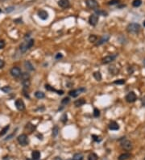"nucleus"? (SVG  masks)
Segmentation results:
<instances>
[{
    "label": "nucleus",
    "mask_w": 145,
    "mask_h": 160,
    "mask_svg": "<svg viewBox=\"0 0 145 160\" xmlns=\"http://www.w3.org/2000/svg\"><path fill=\"white\" fill-rule=\"evenodd\" d=\"M127 30L129 33L132 34H137L140 30V25L137 23H131L129 24L127 28Z\"/></svg>",
    "instance_id": "obj_1"
},
{
    "label": "nucleus",
    "mask_w": 145,
    "mask_h": 160,
    "mask_svg": "<svg viewBox=\"0 0 145 160\" xmlns=\"http://www.w3.org/2000/svg\"><path fill=\"white\" fill-rule=\"evenodd\" d=\"M17 140H18L19 143H20V144L23 146H27V143H28L27 136L26 134H20V136L17 137Z\"/></svg>",
    "instance_id": "obj_2"
},
{
    "label": "nucleus",
    "mask_w": 145,
    "mask_h": 160,
    "mask_svg": "<svg viewBox=\"0 0 145 160\" xmlns=\"http://www.w3.org/2000/svg\"><path fill=\"white\" fill-rule=\"evenodd\" d=\"M11 74L12 75L14 78H19V77H20L22 74L21 69L17 66L13 67V68L11 70Z\"/></svg>",
    "instance_id": "obj_3"
},
{
    "label": "nucleus",
    "mask_w": 145,
    "mask_h": 160,
    "mask_svg": "<svg viewBox=\"0 0 145 160\" xmlns=\"http://www.w3.org/2000/svg\"><path fill=\"white\" fill-rule=\"evenodd\" d=\"M121 146L125 150H131L132 149V143L130 142L129 140L123 139L121 142Z\"/></svg>",
    "instance_id": "obj_4"
},
{
    "label": "nucleus",
    "mask_w": 145,
    "mask_h": 160,
    "mask_svg": "<svg viewBox=\"0 0 145 160\" xmlns=\"http://www.w3.org/2000/svg\"><path fill=\"white\" fill-rule=\"evenodd\" d=\"M84 91H86V89L83 87H82V88H79V89L72 90V91H70L69 92V94L70 96H72L73 98H76V97H78L82 92H84Z\"/></svg>",
    "instance_id": "obj_5"
},
{
    "label": "nucleus",
    "mask_w": 145,
    "mask_h": 160,
    "mask_svg": "<svg viewBox=\"0 0 145 160\" xmlns=\"http://www.w3.org/2000/svg\"><path fill=\"white\" fill-rule=\"evenodd\" d=\"M86 3L87 7L90 9L96 10V9L98 7V3L97 0H86Z\"/></svg>",
    "instance_id": "obj_6"
},
{
    "label": "nucleus",
    "mask_w": 145,
    "mask_h": 160,
    "mask_svg": "<svg viewBox=\"0 0 145 160\" xmlns=\"http://www.w3.org/2000/svg\"><path fill=\"white\" fill-rule=\"evenodd\" d=\"M136 99H137V96L134 91L129 92L127 95V96H126V100L128 103H134Z\"/></svg>",
    "instance_id": "obj_7"
},
{
    "label": "nucleus",
    "mask_w": 145,
    "mask_h": 160,
    "mask_svg": "<svg viewBox=\"0 0 145 160\" xmlns=\"http://www.w3.org/2000/svg\"><path fill=\"white\" fill-rule=\"evenodd\" d=\"M117 54H111V55H108L104 58H102V63L103 64H108L112 62L113 61L115 60V58L117 57Z\"/></svg>",
    "instance_id": "obj_8"
},
{
    "label": "nucleus",
    "mask_w": 145,
    "mask_h": 160,
    "mask_svg": "<svg viewBox=\"0 0 145 160\" xmlns=\"http://www.w3.org/2000/svg\"><path fill=\"white\" fill-rule=\"evenodd\" d=\"M15 104H16V107L18 110L24 111V109H25V103H24V101H23L21 99H16V102H15Z\"/></svg>",
    "instance_id": "obj_9"
},
{
    "label": "nucleus",
    "mask_w": 145,
    "mask_h": 160,
    "mask_svg": "<svg viewBox=\"0 0 145 160\" xmlns=\"http://www.w3.org/2000/svg\"><path fill=\"white\" fill-rule=\"evenodd\" d=\"M98 15L93 14V15H91V16H90L89 23H90V25L96 26V25H97V24H98Z\"/></svg>",
    "instance_id": "obj_10"
},
{
    "label": "nucleus",
    "mask_w": 145,
    "mask_h": 160,
    "mask_svg": "<svg viewBox=\"0 0 145 160\" xmlns=\"http://www.w3.org/2000/svg\"><path fill=\"white\" fill-rule=\"evenodd\" d=\"M109 39H110V35H104V36H102V37L101 38L99 39L98 41V42L96 43L95 45L96 46L102 45H103L104 43L107 42V41H109Z\"/></svg>",
    "instance_id": "obj_11"
},
{
    "label": "nucleus",
    "mask_w": 145,
    "mask_h": 160,
    "mask_svg": "<svg viewBox=\"0 0 145 160\" xmlns=\"http://www.w3.org/2000/svg\"><path fill=\"white\" fill-rule=\"evenodd\" d=\"M108 70H109V72H110V74H112L113 75L118 74V73H119V69H118L115 65L110 66Z\"/></svg>",
    "instance_id": "obj_12"
},
{
    "label": "nucleus",
    "mask_w": 145,
    "mask_h": 160,
    "mask_svg": "<svg viewBox=\"0 0 145 160\" xmlns=\"http://www.w3.org/2000/svg\"><path fill=\"white\" fill-rule=\"evenodd\" d=\"M38 16L41 20H45L48 18V13L44 10H39L38 12Z\"/></svg>",
    "instance_id": "obj_13"
},
{
    "label": "nucleus",
    "mask_w": 145,
    "mask_h": 160,
    "mask_svg": "<svg viewBox=\"0 0 145 160\" xmlns=\"http://www.w3.org/2000/svg\"><path fill=\"white\" fill-rule=\"evenodd\" d=\"M45 89L47 90V91H55L56 93L58 94V95H63L64 94V91H58V90H56L55 88H53V86L48 85V84H46L45 85Z\"/></svg>",
    "instance_id": "obj_14"
},
{
    "label": "nucleus",
    "mask_w": 145,
    "mask_h": 160,
    "mask_svg": "<svg viewBox=\"0 0 145 160\" xmlns=\"http://www.w3.org/2000/svg\"><path fill=\"white\" fill-rule=\"evenodd\" d=\"M58 5L62 8H68L69 7V0H59Z\"/></svg>",
    "instance_id": "obj_15"
},
{
    "label": "nucleus",
    "mask_w": 145,
    "mask_h": 160,
    "mask_svg": "<svg viewBox=\"0 0 145 160\" xmlns=\"http://www.w3.org/2000/svg\"><path fill=\"white\" fill-rule=\"evenodd\" d=\"M109 129L110 130H118L119 129V125L117 122L115 121H111L109 124Z\"/></svg>",
    "instance_id": "obj_16"
},
{
    "label": "nucleus",
    "mask_w": 145,
    "mask_h": 160,
    "mask_svg": "<svg viewBox=\"0 0 145 160\" xmlns=\"http://www.w3.org/2000/svg\"><path fill=\"white\" fill-rule=\"evenodd\" d=\"M20 49L21 53H25L28 49L27 48V41H24L20 45Z\"/></svg>",
    "instance_id": "obj_17"
},
{
    "label": "nucleus",
    "mask_w": 145,
    "mask_h": 160,
    "mask_svg": "<svg viewBox=\"0 0 145 160\" xmlns=\"http://www.w3.org/2000/svg\"><path fill=\"white\" fill-rule=\"evenodd\" d=\"M39 157H40V152L38 150H34L31 153V158L33 160H39Z\"/></svg>",
    "instance_id": "obj_18"
},
{
    "label": "nucleus",
    "mask_w": 145,
    "mask_h": 160,
    "mask_svg": "<svg viewBox=\"0 0 145 160\" xmlns=\"http://www.w3.org/2000/svg\"><path fill=\"white\" fill-rule=\"evenodd\" d=\"M85 103H86V100H85L84 99H77L74 102V105L76 107H82Z\"/></svg>",
    "instance_id": "obj_19"
},
{
    "label": "nucleus",
    "mask_w": 145,
    "mask_h": 160,
    "mask_svg": "<svg viewBox=\"0 0 145 160\" xmlns=\"http://www.w3.org/2000/svg\"><path fill=\"white\" fill-rule=\"evenodd\" d=\"M130 157H131V154H129V153H124V154H120V155L118 156V160H127V159H128Z\"/></svg>",
    "instance_id": "obj_20"
},
{
    "label": "nucleus",
    "mask_w": 145,
    "mask_h": 160,
    "mask_svg": "<svg viewBox=\"0 0 145 160\" xmlns=\"http://www.w3.org/2000/svg\"><path fill=\"white\" fill-rule=\"evenodd\" d=\"M24 66H25V68L27 69V70H31V71L34 70V67L32 64L29 61H26L25 62H24Z\"/></svg>",
    "instance_id": "obj_21"
},
{
    "label": "nucleus",
    "mask_w": 145,
    "mask_h": 160,
    "mask_svg": "<svg viewBox=\"0 0 145 160\" xmlns=\"http://www.w3.org/2000/svg\"><path fill=\"white\" fill-rule=\"evenodd\" d=\"M84 156L82 153H77L73 155V160H83Z\"/></svg>",
    "instance_id": "obj_22"
},
{
    "label": "nucleus",
    "mask_w": 145,
    "mask_h": 160,
    "mask_svg": "<svg viewBox=\"0 0 145 160\" xmlns=\"http://www.w3.org/2000/svg\"><path fill=\"white\" fill-rule=\"evenodd\" d=\"M35 96L37 98V99H44V98L45 97V95L44 92L42 91H35Z\"/></svg>",
    "instance_id": "obj_23"
},
{
    "label": "nucleus",
    "mask_w": 145,
    "mask_h": 160,
    "mask_svg": "<svg viewBox=\"0 0 145 160\" xmlns=\"http://www.w3.org/2000/svg\"><path fill=\"white\" fill-rule=\"evenodd\" d=\"M93 76L97 81H100L102 79V74H101V73L99 72V71H96V72L94 73Z\"/></svg>",
    "instance_id": "obj_24"
},
{
    "label": "nucleus",
    "mask_w": 145,
    "mask_h": 160,
    "mask_svg": "<svg viewBox=\"0 0 145 160\" xmlns=\"http://www.w3.org/2000/svg\"><path fill=\"white\" fill-rule=\"evenodd\" d=\"M9 129H10V125H9L3 128V129H2L1 131H0V136H3L4 134H6V133H7V132H8Z\"/></svg>",
    "instance_id": "obj_25"
},
{
    "label": "nucleus",
    "mask_w": 145,
    "mask_h": 160,
    "mask_svg": "<svg viewBox=\"0 0 145 160\" xmlns=\"http://www.w3.org/2000/svg\"><path fill=\"white\" fill-rule=\"evenodd\" d=\"M98 155L95 153H91L88 156V160H98Z\"/></svg>",
    "instance_id": "obj_26"
},
{
    "label": "nucleus",
    "mask_w": 145,
    "mask_h": 160,
    "mask_svg": "<svg viewBox=\"0 0 145 160\" xmlns=\"http://www.w3.org/2000/svg\"><path fill=\"white\" fill-rule=\"evenodd\" d=\"M142 4V1L141 0H134L132 2V6L135 7H138Z\"/></svg>",
    "instance_id": "obj_27"
},
{
    "label": "nucleus",
    "mask_w": 145,
    "mask_h": 160,
    "mask_svg": "<svg viewBox=\"0 0 145 160\" xmlns=\"http://www.w3.org/2000/svg\"><path fill=\"white\" fill-rule=\"evenodd\" d=\"M58 133H59V128L57 126H54L52 129V136L56 137L58 135Z\"/></svg>",
    "instance_id": "obj_28"
},
{
    "label": "nucleus",
    "mask_w": 145,
    "mask_h": 160,
    "mask_svg": "<svg viewBox=\"0 0 145 160\" xmlns=\"http://www.w3.org/2000/svg\"><path fill=\"white\" fill-rule=\"evenodd\" d=\"M126 82V80L123 79V78H121V79H117L115 80L114 82V84H116V85H123V84H124Z\"/></svg>",
    "instance_id": "obj_29"
},
{
    "label": "nucleus",
    "mask_w": 145,
    "mask_h": 160,
    "mask_svg": "<svg viewBox=\"0 0 145 160\" xmlns=\"http://www.w3.org/2000/svg\"><path fill=\"white\" fill-rule=\"evenodd\" d=\"M22 85L24 86V87H28V86L31 85V82H30L29 79L22 80Z\"/></svg>",
    "instance_id": "obj_30"
},
{
    "label": "nucleus",
    "mask_w": 145,
    "mask_h": 160,
    "mask_svg": "<svg viewBox=\"0 0 145 160\" xmlns=\"http://www.w3.org/2000/svg\"><path fill=\"white\" fill-rule=\"evenodd\" d=\"M30 78V74L28 73L25 72V73H23L21 74V79L22 80H26V79H29Z\"/></svg>",
    "instance_id": "obj_31"
},
{
    "label": "nucleus",
    "mask_w": 145,
    "mask_h": 160,
    "mask_svg": "<svg viewBox=\"0 0 145 160\" xmlns=\"http://www.w3.org/2000/svg\"><path fill=\"white\" fill-rule=\"evenodd\" d=\"M91 137H92V138H93V140L95 141V142H102V140L101 137L97 136V135H94V134H93Z\"/></svg>",
    "instance_id": "obj_32"
},
{
    "label": "nucleus",
    "mask_w": 145,
    "mask_h": 160,
    "mask_svg": "<svg viewBox=\"0 0 145 160\" xmlns=\"http://www.w3.org/2000/svg\"><path fill=\"white\" fill-rule=\"evenodd\" d=\"M97 39H98V37H96L95 35H90L89 37V41L91 43H94V42H95V41H97Z\"/></svg>",
    "instance_id": "obj_33"
},
{
    "label": "nucleus",
    "mask_w": 145,
    "mask_h": 160,
    "mask_svg": "<svg viewBox=\"0 0 145 160\" xmlns=\"http://www.w3.org/2000/svg\"><path fill=\"white\" fill-rule=\"evenodd\" d=\"M1 90L3 92H5V93H8V92H10L11 91V86H3V87H2Z\"/></svg>",
    "instance_id": "obj_34"
},
{
    "label": "nucleus",
    "mask_w": 145,
    "mask_h": 160,
    "mask_svg": "<svg viewBox=\"0 0 145 160\" xmlns=\"http://www.w3.org/2000/svg\"><path fill=\"white\" fill-rule=\"evenodd\" d=\"M99 116H100V111L98 108H94V117H98Z\"/></svg>",
    "instance_id": "obj_35"
},
{
    "label": "nucleus",
    "mask_w": 145,
    "mask_h": 160,
    "mask_svg": "<svg viewBox=\"0 0 145 160\" xmlns=\"http://www.w3.org/2000/svg\"><path fill=\"white\" fill-rule=\"evenodd\" d=\"M69 101H70V99L69 97H65L61 100V103L62 104H68L69 103Z\"/></svg>",
    "instance_id": "obj_36"
},
{
    "label": "nucleus",
    "mask_w": 145,
    "mask_h": 160,
    "mask_svg": "<svg viewBox=\"0 0 145 160\" xmlns=\"http://www.w3.org/2000/svg\"><path fill=\"white\" fill-rule=\"evenodd\" d=\"M34 45V40L33 39H31V40L27 41V48L28 49H31V47L33 46Z\"/></svg>",
    "instance_id": "obj_37"
},
{
    "label": "nucleus",
    "mask_w": 145,
    "mask_h": 160,
    "mask_svg": "<svg viewBox=\"0 0 145 160\" xmlns=\"http://www.w3.org/2000/svg\"><path fill=\"white\" fill-rule=\"evenodd\" d=\"M120 0H110V2L108 3L109 5H115V4H118V3H119Z\"/></svg>",
    "instance_id": "obj_38"
},
{
    "label": "nucleus",
    "mask_w": 145,
    "mask_h": 160,
    "mask_svg": "<svg viewBox=\"0 0 145 160\" xmlns=\"http://www.w3.org/2000/svg\"><path fill=\"white\" fill-rule=\"evenodd\" d=\"M67 118H68V116H67V115L66 114H63V116H61V121L63 122V123H65V122L67 121Z\"/></svg>",
    "instance_id": "obj_39"
},
{
    "label": "nucleus",
    "mask_w": 145,
    "mask_h": 160,
    "mask_svg": "<svg viewBox=\"0 0 145 160\" xmlns=\"http://www.w3.org/2000/svg\"><path fill=\"white\" fill-rule=\"evenodd\" d=\"M14 9H15L14 7H7V8L6 9V12H7V13H10L11 12H13V11H14Z\"/></svg>",
    "instance_id": "obj_40"
},
{
    "label": "nucleus",
    "mask_w": 145,
    "mask_h": 160,
    "mask_svg": "<svg viewBox=\"0 0 145 160\" xmlns=\"http://www.w3.org/2000/svg\"><path fill=\"white\" fill-rule=\"evenodd\" d=\"M5 41L3 40L0 41V49H3L5 47Z\"/></svg>",
    "instance_id": "obj_41"
},
{
    "label": "nucleus",
    "mask_w": 145,
    "mask_h": 160,
    "mask_svg": "<svg viewBox=\"0 0 145 160\" xmlns=\"http://www.w3.org/2000/svg\"><path fill=\"white\" fill-rule=\"evenodd\" d=\"M56 59H61V58H62V57H63V55H62V54L61 53H57V54H56Z\"/></svg>",
    "instance_id": "obj_42"
},
{
    "label": "nucleus",
    "mask_w": 145,
    "mask_h": 160,
    "mask_svg": "<svg viewBox=\"0 0 145 160\" xmlns=\"http://www.w3.org/2000/svg\"><path fill=\"white\" fill-rule=\"evenodd\" d=\"M15 133H16V132H15V131H14V133H12V134L9 135V136H7V137H6V139H5V140H6V141H7V140H9V139H11V137H12L13 136H14V134H15Z\"/></svg>",
    "instance_id": "obj_43"
},
{
    "label": "nucleus",
    "mask_w": 145,
    "mask_h": 160,
    "mask_svg": "<svg viewBox=\"0 0 145 160\" xmlns=\"http://www.w3.org/2000/svg\"><path fill=\"white\" fill-rule=\"evenodd\" d=\"M3 66H4V62L2 59H0V69H2Z\"/></svg>",
    "instance_id": "obj_44"
},
{
    "label": "nucleus",
    "mask_w": 145,
    "mask_h": 160,
    "mask_svg": "<svg viewBox=\"0 0 145 160\" xmlns=\"http://www.w3.org/2000/svg\"><path fill=\"white\" fill-rule=\"evenodd\" d=\"M142 104H143V106H145V95L143 96V98H142Z\"/></svg>",
    "instance_id": "obj_45"
},
{
    "label": "nucleus",
    "mask_w": 145,
    "mask_h": 160,
    "mask_svg": "<svg viewBox=\"0 0 145 160\" xmlns=\"http://www.w3.org/2000/svg\"><path fill=\"white\" fill-rule=\"evenodd\" d=\"M54 160H62V159L60 157H56L55 159H54Z\"/></svg>",
    "instance_id": "obj_46"
},
{
    "label": "nucleus",
    "mask_w": 145,
    "mask_h": 160,
    "mask_svg": "<svg viewBox=\"0 0 145 160\" xmlns=\"http://www.w3.org/2000/svg\"><path fill=\"white\" fill-rule=\"evenodd\" d=\"M143 63H144V65L145 66V60H144V62H143Z\"/></svg>",
    "instance_id": "obj_47"
},
{
    "label": "nucleus",
    "mask_w": 145,
    "mask_h": 160,
    "mask_svg": "<svg viewBox=\"0 0 145 160\" xmlns=\"http://www.w3.org/2000/svg\"><path fill=\"white\" fill-rule=\"evenodd\" d=\"M144 27H145V21L144 22Z\"/></svg>",
    "instance_id": "obj_48"
},
{
    "label": "nucleus",
    "mask_w": 145,
    "mask_h": 160,
    "mask_svg": "<svg viewBox=\"0 0 145 160\" xmlns=\"http://www.w3.org/2000/svg\"><path fill=\"white\" fill-rule=\"evenodd\" d=\"M2 12V10H1V9H0V13H1Z\"/></svg>",
    "instance_id": "obj_49"
},
{
    "label": "nucleus",
    "mask_w": 145,
    "mask_h": 160,
    "mask_svg": "<svg viewBox=\"0 0 145 160\" xmlns=\"http://www.w3.org/2000/svg\"><path fill=\"white\" fill-rule=\"evenodd\" d=\"M27 160H31V159H27Z\"/></svg>",
    "instance_id": "obj_50"
},
{
    "label": "nucleus",
    "mask_w": 145,
    "mask_h": 160,
    "mask_svg": "<svg viewBox=\"0 0 145 160\" xmlns=\"http://www.w3.org/2000/svg\"><path fill=\"white\" fill-rule=\"evenodd\" d=\"M69 160H71V159H69ZM72 160H73V159H72Z\"/></svg>",
    "instance_id": "obj_51"
}]
</instances>
